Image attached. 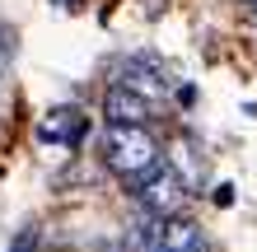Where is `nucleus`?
<instances>
[{
  "instance_id": "nucleus-8",
  "label": "nucleus",
  "mask_w": 257,
  "mask_h": 252,
  "mask_svg": "<svg viewBox=\"0 0 257 252\" xmlns=\"http://www.w3.org/2000/svg\"><path fill=\"white\" fill-rule=\"evenodd\" d=\"M234 201V187H215V205H229Z\"/></svg>"
},
{
  "instance_id": "nucleus-5",
  "label": "nucleus",
  "mask_w": 257,
  "mask_h": 252,
  "mask_svg": "<svg viewBox=\"0 0 257 252\" xmlns=\"http://www.w3.org/2000/svg\"><path fill=\"white\" fill-rule=\"evenodd\" d=\"M103 117H108V126H145L150 117H155V103L112 84L108 98H103Z\"/></svg>"
},
{
  "instance_id": "nucleus-9",
  "label": "nucleus",
  "mask_w": 257,
  "mask_h": 252,
  "mask_svg": "<svg viewBox=\"0 0 257 252\" xmlns=\"http://www.w3.org/2000/svg\"><path fill=\"white\" fill-rule=\"evenodd\" d=\"M52 5H80V0H52Z\"/></svg>"
},
{
  "instance_id": "nucleus-4",
  "label": "nucleus",
  "mask_w": 257,
  "mask_h": 252,
  "mask_svg": "<svg viewBox=\"0 0 257 252\" xmlns=\"http://www.w3.org/2000/svg\"><path fill=\"white\" fill-rule=\"evenodd\" d=\"M84 131H89V117L80 108H52L38 122V140L42 145H66V150H75V145L84 140Z\"/></svg>"
},
{
  "instance_id": "nucleus-1",
  "label": "nucleus",
  "mask_w": 257,
  "mask_h": 252,
  "mask_svg": "<svg viewBox=\"0 0 257 252\" xmlns=\"http://www.w3.org/2000/svg\"><path fill=\"white\" fill-rule=\"evenodd\" d=\"M103 164L126 187H136L159 168V145L145 126H108V136H103Z\"/></svg>"
},
{
  "instance_id": "nucleus-2",
  "label": "nucleus",
  "mask_w": 257,
  "mask_h": 252,
  "mask_svg": "<svg viewBox=\"0 0 257 252\" xmlns=\"http://www.w3.org/2000/svg\"><path fill=\"white\" fill-rule=\"evenodd\" d=\"M131 191H136V201H141V210H145L150 219H173L178 210H183V201H187L183 177H178L169 164H159L145 182H136Z\"/></svg>"
},
{
  "instance_id": "nucleus-3",
  "label": "nucleus",
  "mask_w": 257,
  "mask_h": 252,
  "mask_svg": "<svg viewBox=\"0 0 257 252\" xmlns=\"http://www.w3.org/2000/svg\"><path fill=\"white\" fill-rule=\"evenodd\" d=\"M169 70H164L159 61H150V56H131L126 66H117V89H131V94H141L155 103L164 89H169Z\"/></svg>"
},
{
  "instance_id": "nucleus-6",
  "label": "nucleus",
  "mask_w": 257,
  "mask_h": 252,
  "mask_svg": "<svg viewBox=\"0 0 257 252\" xmlns=\"http://www.w3.org/2000/svg\"><path fill=\"white\" fill-rule=\"evenodd\" d=\"M33 247H38V229H24L19 238H14V247H10V252H33Z\"/></svg>"
},
{
  "instance_id": "nucleus-10",
  "label": "nucleus",
  "mask_w": 257,
  "mask_h": 252,
  "mask_svg": "<svg viewBox=\"0 0 257 252\" xmlns=\"http://www.w3.org/2000/svg\"><path fill=\"white\" fill-rule=\"evenodd\" d=\"M192 252H206V243H201V247H192Z\"/></svg>"
},
{
  "instance_id": "nucleus-7",
  "label": "nucleus",
  "mask_w": 257,
  "mask_h": 252,
  "mask_svg": "<svg viewBox=\"0 0 257 252\" xmlns=\"http://www.w3.org/2000/svg\"><path fill=\"white\" fill-rule=\"evenodd\" d=\"M10 52H14V38L0 33V80H5V70H10Z\"/></svg>"
}]
</instances>
